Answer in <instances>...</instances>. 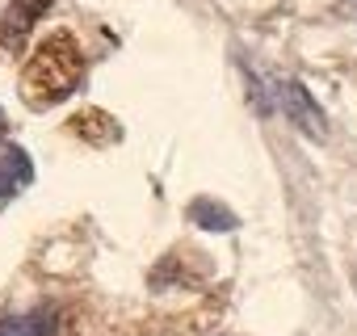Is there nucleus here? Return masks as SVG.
Listing matches in <instances>:
<instances>
[{"label":"nucleus","instance_id":"obj_5","mask_svg":"<svg viewBox=\"0 0 357 336\" xmlns=\"http://www.w3.org/2000/svg\"><path fill=\"white\" fill-rule=\"evenodd\" d=\"M0 336H59V311L38 307L26 315H9V319H0Z\"/></svg>","mask_w":357,"mask_h":336},{"label":"nucleus","instance_id":"obj_3","mask_svg":"<svg viewBox=\"0 0 357 336\" xmlns=\"http://www.w3.org/2000/svg\"><path fill=\"white\" fill-rule=\"evenodd\" d=\"M34 177V168H30V155L13 143L0 147V202H9L17 190H26Z\"/></svg>","mask_w":357,"mask_h":336},{"label":"nucleus","instance_id":"obj_1","mask_svg":"<svg viewBox=\"0 0 357 336\" xmlns=\"http://www.w3.org/2000/svg\"><path fill=\"white\" fill-rule=\"evenodd\" d=\"M84 76V55H80V43L72 34H51L34 47L30 63H26V76H22V89H26V101L34 105H55L63 101L68 93H76Z\"/></svg>","mask_w":357,"mask_h":336},{"label":"nucleus","instance_id":"obj_6","mask_svg":"<svg viewBox=\"0 0 357 336\" xmlns=\"http://www.w3.org/2000/svg\"><path fill=\"white\" fill-rule=\"evenodd\" d=\"M190 219H194L202 231H231V227H236V215H231L223 202H215V198H198V202L190 206Z\"/></svg>","mask_w":357,"mask_h":336},{"label":"nucleus","instance_id":"obj_4","mask_svg":"<svg viewBox=\"0 0 357 336\" xmlns=\"http://www.w3.org/2000/svg\"><path fill=\"white\" fill-rule=\"evenodd\" d=\"M47 5H51V0H13L9 13H5V22H0V43H5V47H17V43L30 34V26L43 17Z\"/></svg>","mask_w":357,"mask_h":336},{"label":"nucleus","instance_id":"obj_2","mask_svg":"<svg viewBox=\"0 0 357 336\" xmlns=\"http://www.w3.org/2000/svg\"><path fill=\"white\" fill-rule=\"evenodd\" d=\"M265 109L290 118L298 130H307L311 139H324V109L311 101V93L294 80H269V97H265Z\"/></svg>","mask_w":357,"mask_h":336},{"label":"nucleus","instance_id":"obj_7","mask_svg":"<svg viewBox=\"0 0 357 336\" xmlns=\"http://www.w3.org/2000/svg\"><path fill=\"white\" fill-rule=\"evenodd\" d=\"M332 9H336L340 17H349V22H357V0H332Z\"/></svg>","mask_w":357,"mask_h":336}]
</instances>
